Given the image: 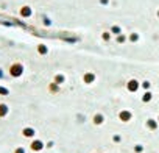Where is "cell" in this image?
Segmentation results:
<instances>
[{
  "label": "cell",
  "instance_id": "obj_1",
  "mask_svg": "<svg viewBox=\"0 0 159 153\" xmlns=\"http://www.w3.org/2000/svg\"><path fill=\"white\" fill-rule=\"evenodd\" d=\"M5 114H7V106L0 105V116H5Z\"/></svg>",
  "mask_w": 159,
  "mask_h": 153
},
{
  "label": "cell",
  "instance_id": "obj_2",
  "mask_svg": "<svg viewBox=\"0 0 159 153\" xmlns=\"http://www.w3.org/2000/svg\"><path fill=\"white\" fill-rule=\"evenodd\" d=\"M0 94H7V89H3V88H0Z\"/></svg>",
  "mask_w": 159,
  "mask_h": 153
}]
</instances>
